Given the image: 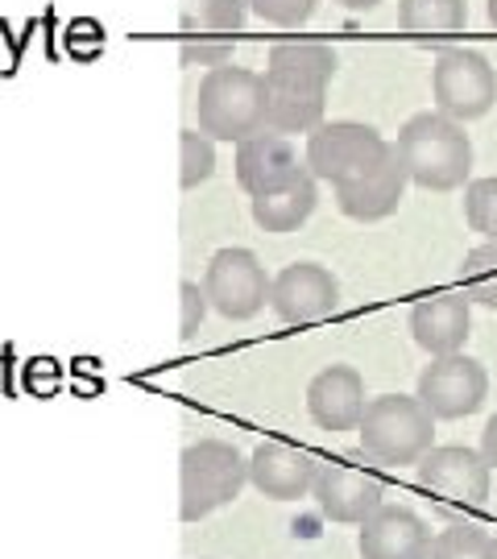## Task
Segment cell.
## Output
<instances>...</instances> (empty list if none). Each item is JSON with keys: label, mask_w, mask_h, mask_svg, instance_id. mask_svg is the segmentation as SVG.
Here are the masks:
<instances>
[{"label": "cell", "mask_w": 497, "mask_h": 559, "mask_svg": "<svg viewBox=\"0 0 497 559\" xmlns=\"http://www.w3.org/2000/svg\"><path fill=\"white\" fill-rule=\"evenodd\" d=\"M196 124L212 141H245L265 129V80L249 67H212L196 92Z\"/></svg>", "instance_id": "2"}, {"label": "cell", "mask_w": 497, "mask_h": 559, "mask_svg": "<svg viewBox=\"0 0 497 559\" xmlns=\"http://www.w3.org/2000/svg\"><path fill=\"white\" fill-rule=\"evenodd\" d=\"M179 302H182V320H179V336L191 340L199 332V323H203V316H208V295H203V286H196V282H182L179 286Z\"/></svg>", "instance_id": "28"}, {"label": "cell", "mask_w": 497, "mask_h": 559, "mask_svg": "<svg viewBox=\"0 0 497 559\" xmlns=\"http://www.w3.org/2000/svg\"><path fill=\"white\" fill-rule=\"evenodd\" d=\"M464 221L481 240L497 245V175L494 179H473L464 187Z\"/></svg>", "instance_id": "26"}, {"label": "cell", "mask_w": 497, "mask_h": 559, "mask_svg": "<svg viewBox=\"0 0 497 559\" xmlns=\"http://www.w3.org/2000/svg\"><path fill=\"white\" fill-rule=\"evenodd\" d=\"M245 0H187L182 9V67H224L233 62L245 29Z\"/></svg>", "instance_id": "10"}, {"label": "cell", "mask_w": 497, "mask_h": 559, "mask_svg": "<svg viewBox=\"0 0 497 559\" xmlns=\"http://www.w3.org/2000/svg\"><path fill=\"white\" fill-rule=\"evenodd\" d=\"M357 431L365 456H374L386 468L418 464L436 448V415L418 402V394L415 399H406V394L369 399Z\"/></svg>", "instance_id": "3"}, {"label": "cell", "mask_w": 497, "mask_h": 559, "mask_svg": "<svg viewBox=\"0 0 497 559\" xmlns=\"http://www.w3.org/2000/svg\"><path fill=\"white\" fill-rule=\"evenodd\" d=\"M398 25L415 38H448L469 25V0H398Z\"/></svg>", "instance_id": "22"}, {"label": "cell", "mask_w": 497, "mask_h": 559, "mask_svg": "<svg viewBox=\"0 0 497 559\" xmlns=\"http://www.w3.org/2000/svg\"><path fill=\"white\" fill-rule=\"evenodd\" d=\"M365 378L353 365H328L307 385V415L323 431H353L365 415Z\"/></svg>", "instance_id": "17"}, {"label": "cell", "mask_w": 497, "mask_h": 559, "mask_svg": "<svg viewBox=\"0 0 497 559\" xmlns=\"http://www.w3.org/2000/svg\"><path fill=\"white\" fill-rule=\"evenodd\" d=\"M418 402L436 415V423L469 419L477 415L485 399H489V373L485 365L464 353H448V357H431V365L418 373Z\"/></svg>", "instance_id": "11"}, {"label": "cell", "mask_w": 497, "mask_h": 559, "mask_svg": "<svg viewBox=\"0 0 497 559\" xmlns=\"http://www.w3.org/2000/svg\"><path fill=\"white\" fill-rule=\"evenodd\" d=\"M494 535L477 522H452L431 539V559H489Z\"/></svg>", "instance_id": "24"}, {"label": "cell", "mask_w": 497, "mask_h": 559, "mask_svg": "<svg viewBox=\"0 0 497 559\" xmlns=\"http://www.w3.org/2000/svg\"><path fill=\"white\" fill-rule=\"evenodd\" d=\"M360 559H431V526L406 506H378L360 522Z\"/></svg>", "instance_id": "16"}, {"label": "cell", "mask_w": 497, "mask_h": 559, "mask_svg": "<svg viewBox=\"0 0 497 559\" xmlns=\"http://www.w3.org/2000/svg\"><path fill=\"white\" fill-rule=\"evenodd\" d=\"M431 100L460 124L489 117L497 104V71L473 46H448L431 67Z\"/></svg>", "instance_id": "6"}, {"label": "cell", "mask_w": 497, "mask_h": 559, "mask_svg": "<svg viewBox=\"0 0 497 559\" xmlns=\"http://www.w3.org/2000/svg\"><path fill=\"white\" fill-rule=\"evenodd\" d=\"M336 4H344V9H353V13H369V9H378L381 0H336Z\"/></svg>", "instance_id": "30"}, {"label": "cell", "mask_w": 497, "mask_h": 559, "mask_svg": "<svg viewBox=\"0 0 497 559\" xmlns=\"http://www.w3.org/2000/svg\"><path fill=\"white\" fill-rule=\"evenodd\" d=\"M398 158L423 191H457L473 175V141L448 112H415L398 129Z\"/></svg>", "instance_id": "1"}, {"label": "cell", "mask_w": 497, "mask_h": 559, "mask_svg": "<svg viewBox=\"0 0 497 559\" xmlns=\"http://www.w3.org/2000/svg\"><path fill=\"white\" fill-rule=\"evenodd\" d=\"M415 473L418 485L443 510H477V506L489 501V489H494V464L485 460L481 448H464V443L431 448L415 464Z\"/></svg>", "instance_id": "7"}, {"label": "cell", "mask_w": 497, "mask_h": 559, "mask_svg": "<svg viewBox=\"0 0 497 559\" xmlns=\"http://www.w3.org/2000/svg\"><path fill=\"white\" fill-rule=\"evenodd\" d=\"M411 336L423 353L448 357L473 336V302L469 295H431L411 307Z\"/></svg>", "instance_id": "18"}, {"label": "cell", "mask_w": 497, "mask_h": 559, "mask_svg": "<svg viewBox=\"0 0 497 559\" xmlns=\"http://www.w3.org/2000/svg\"><path fill=\"white\" fill-rule=\"evenodd\" d=\"M261 21L279 25V29H298L316 17L319 0H245Z\"/></svg>", "instance_id": "27"}, {"label": "cell", "mask_w": 497, "mask_h": 559, "mask_svg": "<svg viewBox=\"0 0 497 559\" xmlns=\"http://www.w3.org/2000/svg\"><path fill=\"white\" fill-rule=\"evenodd\" d=\"M489 559H497V539H494V543H489Z\"/></svg>", "instance_id": "32"}, {"label": "cell", "mask_w": 497, "mask_h": 559, "mask_svg": "<svg viewBox=\"0 0 497 559\" xmlns=\"http://www.w3.org/2000/svg\"><path fill=\"white\" fill-rule=\"evenodd\" d=\"M336 50L328 41L316 38H291L279 41L265 59V75H279V80H295V83H311V87H328L332 75H336Z\"/></svg>", "instance_id": "21"}, {"label": "cell", "mask_w": 497, "mask_h": 559, "mask_svg": "<svg viewBox=\"0 0 497 559\" xmlns=\"http://www.w3.org/2000/svg\"><path fill=\"white\" fill-rule=\"evenodd\" d=\"M390 150V141L381 138L374 124H360V120H323L319 129L307 133V150L303 162L319 182H344L360 179L374 162Z\"/></svg>", "instance_id": "5"}, {"label": "cell", "mask_w": 497, "mask_h": 559, "mask_svg": "<svg viewBox=\"0 0 497 559\" xmlns=\"http://www.w3.org/2000/svg\"><path fill=\"white\" fill-rule=\"evenodd\" d=\"M481 452H485V460L497 468V415L485 423V431H481Z\"/></svg>", "instance_id": "29"}, {"label": "cell", "mask_w": 497, "mask_h": 559, "mask_svg": "<svg viewBox=\"0 0 497 559\" xmlns=\"http://www.w3.org/2000/svg\"><path fill=\"white\" fill-rule=\"evenodd\" d=\"M316 203H319V179L311 170H303L282 191H270V195L253 200V224H258L261 233L286 237V233H295V228H303V224L311 221Z\"/></svg>", "instance_id": "20"}, {"label": "cell", "mask_w": 497, "mask_h": 559, "mask_svg": "<svg viewBox=\"0 0 497 559\" xmlns=\"http://www.w3.org/2000/svg\"><path fill=\"white\" fill-rule=\"evenodd\" d=\"M406 182H411V175H406V166H402V158H398V150L390 145V150H386L360 179L336 187V207L357 224L390 221L398 207H402Z\"/></svg>", "instance_id": "13"}, {"label": "cell", "mask_w": 497, "mask_h": 559, "mask_svg": "<svg viewBox=\"0 0 497 559\" xmlns=\"http://www.w3.org/2000/svg\"><path fill=\"white\" fill-rule=\"evenodd\" d=\"M216 175V141L199 129H182L179 133V182L187 191H196L199 182Z\"/></svg>", "instance_id": "25"}, {"label": "cell", "mask_w": 497, "mask_h": 559, "mask_svg": "<svg viewBox=\"0 0 497 559\" xmlns=\"http://www.w3.org/2000/svg\"><path fill=\"white\" fill-rule=\"evenodd\" d=\"M340 307V282L328 265L319 261H295L282 274H274L270 286V311L286 328H307L328 316H336Z\"/></svg>", "instance_id": "12"}, {"label": "cell", "mask_w": 497, "mask_h": 559, "mask_svg": "<svg viewBox=\"0 0 497 559\" xmlns=\"http://www.w3.org/2000/svg\"><path fill=\"white\" fill-rule=\"evenodd\" d=\"M233 166H237V187L249 200L282 191L286 182H295L307 170V162H298V150L291 145V138H282L274 129H261V133L240 141Z\"/></svg>", "instance_id": "15"}, {"label": "cell", "mask_w": 497, "mask_h": 559, "mask_svg": "<svg viewBox=\"0 0 497 559\" xmlns=\"http://www.w3.org/2000/svg\"><path fill=\"white\" fill-rule=\"evenodd\" d=\"M261 80H265V129L291 138V133H311L323 124L328 87L279 80V75H261Z\"/></svg>", "instance_id": "19"}, {"label": "cell", "mask_w": 497, "mask_h": 559, "mask_svg": "<svg viewBox=\"0 0 497 559\" xmlns=\"http://www.w3.org/2000/svg\"><path fill=\"white\" fill-rule=\"evenodd\" d=\"M319 460L286 440H261L249 456V485L270 501H298L316 489Z\"/></svg>", "instance_id": "14"}, {"label": "cell", "mask_w": 497, "mask_h": 559, "mask_svg": "<svg viewBox=\"0 0 497 559\" xmlns=\"http://www.w3.org/2000/svg\"><path fill=\"white\" fill-rule=\"evenodd\" d=\"M249 480V456L228 440H199L179 460V514L199 522L240 498Z\"/></svg>", "instance_id": "4"}, {"label": "cell", "mask_w": 497, "mask_h": 559, "mask_svg": "<svg viewBox=\"0 0 497 559\" xmlns=\"http://www.w3.org/2000/svg\"><path fill=\"white\" fill-rule=\"evenodd\" d=\"M270 286H274V278L265 274L258 253L240 249V245L212 253L208 270H203V295L212 302V311H220L233 323L261 316L270 307Z\"/></svg>", "instance_id": "8"}, {"label": "cell", "mask_w": 497, "mask_h": 559, "mask_svg": "<svg viewBox=\"0 0 497 559\" xmlns=\"http://www.w3.org/2000/svg\"><path fill=\"white\" fill-rule=\"evenodd\" d=\"M365 460V448L360 452H340L332 460H319V477H316V498L319 514L332 522H344V526H360L378 506H386V480L360 464Z\"/></svg>", "instance_id": "9"}, {"label": "cell", "mask_w": 497, "mask_h": 559, "mask_svg": "<svg viewBox=\"0 0 497 559\" xmlns=\"http://www.w3.org/2000/svg\"><path fill=\"white\" fill-rule=\"evenodd\" d=\"M460 286H464L469 302H481V307L497 311V245L494 240H485V245L464 253Z\"/></svg>", "instance_id": "23"}, {"label": "cell", "mask_w": 497, "mask_h": 559, "mask_svg": "<svg viewBox=\"0 0 497 559\" xmlns=\"http://www.w3.org/2000/svg\"><path fill=\"white\" fill-rule=\"evenodd\" d=\"M485 9H489V21H494V25H497V0H489Z\"/></svg>", "instance_id": "31"}]
</instances>
